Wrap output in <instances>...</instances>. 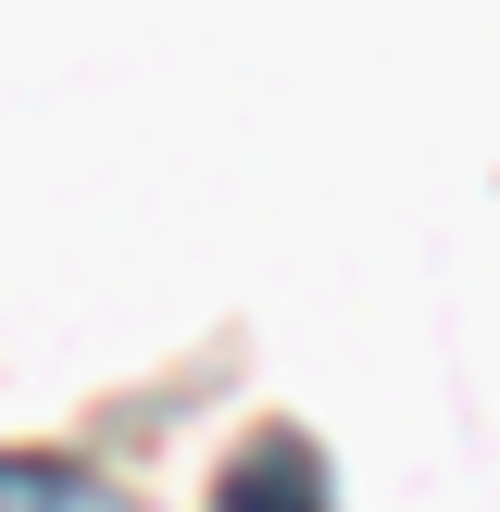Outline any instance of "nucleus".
Instances as JSON below:
<instances>
[{"instance_id": "nucleus-1", "label": "nucleus", "mask_w": 500, "mask_h": 512, "mask_svg": "<svg viewBox=\"0 0 500 512\" xmlns=\"http://www.w3.org/2000/svg\"><path fill=\"white\" fill-rule=\"evenodd\" d=\"M225 512H325V475H313V450L288 438V425H263V438L225 463Z\"/></svg>"}, {"instance_id": "nucleus-2", "label": "nucleus", "mask_w": 500, "mask_h": 512, "mask_svg": "<svg viewBox=\"0 0 500 512\" xmlns=\"http://www.w3.org/2000/svg\"><path fill=\"white\" fill-rule=\"evenodd\" d=\"M0 512H138V500H125L113 475H88V463H25L13 450V463H0Z\"/></svg>"}]
</instances>
